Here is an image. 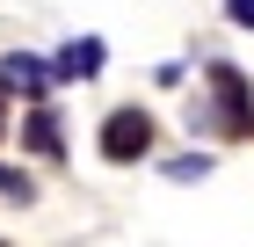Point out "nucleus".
I'll return each mask as SVG.
<instances>
[{
  "label": "nucleus",
  "instance_id": "1",
  "mask_svg": "<svg viewBox=\"0 0 254 247\" xmlns=\"http://www.w3.org/2000/svg\"><path fill=\"white\" fill-rule=\"evenodd\" d=\"M203 73H211V102L189 109V131H203V138H254V87H247V73H240L233 58H211Z\"/></svg>",
  "mask_w": 254,
  "mask_h": 247
},
{
  "label": "nucleus",
  "instance_id": "2",
  "mask_svg": "<svg viewBox=\"0 0 254 247\" xmlns=\"http://www.w3.org/2000/svg\"><path fill=\"white\" fill-rule=\"evenodd\" d=\"M95 146H102V160H109V167H131V160H145V153H153V116L138 109V102H124V109L102 116Z\"/></svg>",
  "mask_w": 254,
  "mask_h": 247
},
{
  "label": "nucleus",
  "instance_id": "3",
  "mask_svg": "<svg viewBox=\"0 0 254 247\" xmlns=\"http://www.w3.org/2000/svg\"><path fill=\"white\" fill-rule=\"evenodd\" d=\"M0 95H7V102H44V95H59L51 58H37V51H7V58H0Z\"/></svg>",
  "mask_w": 254,
  "mask_h": 247
},
{
  "label": "nucleus",
  "instance_id": "4",
  "mask_svg": "<svg viewBox=\"0 0 254 247\" xmlns=\"http://www.w3.org/2000/svg\"><path fill=\"white\" fill-rule=\"evenodd\" d=\"M102 66H109V44L102 37H73L59 58H51V73H59V87H73V80H95Z\"/></svg>",
  "mask_w": 254,
  "mask_h": 247
},
{
  "label": "nucleus",
  "instance_id": "5",
  "mask_svg": "<svg viewBox=\"0 0 254 247\" xmlns=\"http://www.w3.org/2000/svg\"><path fill=\"white\" fill-rule=\"evenodd\" d=\"M59 138H65V124H59V109H51V95H44V102H29V116H22V146H29V153H44V160H59Z\"/></svg>",
  "mask_w": 254,
  "mask_h": 247
},
{
  "label": "nucleus",
  "instance_id": "6",
  "mask_svg": "<svg viewBox=\"0 0 254 247\" xmlns=\"http://www.w3.org/2000/svg\"><path fill=\"white\" fill-rule=\"evenodd\" d=\"M0 196H7V204H37V182H29L22 167H7V160H0Z\"/></svg>",
  "mask_w": 254,
  "mask_h": 247
},
{
  "label": "nucleus",
  "instance_id": "7",
  "mask_svg": "<svg viewBox=\"0 0 254 247\" xmlns=\"http://www.w3.org/2000/svg\"><path fill=\"white\" fill-rule=\"evenodd\" d=\"M211 167H218L211 153H182V160H167V182H203Z\"/></svg>",
  "mask_w": 254,
  "mask_h": 247
},
{
  "label": "nucleus",
  "instance_id": "8",
  "mask_svg": "<svg viewBox=\"0 0 254 247\" xmlns=\"http://www.w3.org/2000/svg\"><path fill=\"white\" fill-rule=\"evenodd\" d=\"M225 15H233V29H254V0H225Z\"/></svg>",
  "mask_w": 254,
  "mask_h": 247
},
{
  "label": "nucleus",
  "instance_id": "9",
  "mask_svg": "<svg viewBox=\"0 0 254 247\" xmlns=\"http://www.w3.org/2000/svg\"><path fill=\"white\" fill-rule=\"evenodd\" d=\"M0 138H7V95H0Z\"/></svg>",
  "mask_w": 254,
  "mask_h": 247
},
{
  "label": "nucleus",
  "instance_id": "10",
  "mask_svg": "<svg viewBox=\"0 0 254 247\" xmlns=\"http://www.w3.org/2000/svg\"><path fill=\"white\" fill-rule=\"evenodd\" d=\"M0 247H7V240H0Z\"/></svg>",
  "mask_w": 254,
  "mask_h": 247
}]
</instances>
